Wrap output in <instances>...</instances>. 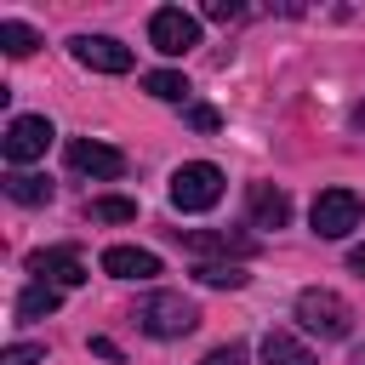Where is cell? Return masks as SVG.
Returning <instances> with one entry per match:
<instances>
[{
    "instance_id": "obj_1",
    "label": "cell",
    "mask_w": 365,
    "mask_h": 365,
    "mask_svg": "<svg viewBox=\"0 0 365 365\" xmlns=\"http://www.w3.org/2000/svg\"><path fill=\"white\" fill-rule=\"evenodd\" d=\"M131 319H137V331L171 342V336H188V331L200 325V308H194L188 297H177V291H154V297H143V302L131 308Z\"/></svg>"
},
{
    "instance_id": "obj_2",
    "label": "cell",
    "mask_w": 365,
    "mask_h": 365,
    "mask_svg": "<svg viewBox=\"0 0 365 365\" xmlns=\"http://www.w3.org/2000/svg\"><path fill=\"white\" fill-rule=\"evenodd\" d=\"M297 319H302V331H314L319 342H342V336L354 331V308H348L336 291H325V285H308V291L297 297Z\"/></svg>"
},
{
    "instance_id": "obj_3",
    "label": "cell",
    "mask_w": 365,
    "mask_h": 365,
    "mask_svg": "<svg viewBox=\"0 0 365 365\" xmlns=\"http://www.w3.org/2000/svg\"><path fill=\"white\" fill-rule=\"evenodd\" d=\"M222 200V171L211 160H188L171 171V205L177 211H211Z\"/></svg>"
},
{
    "instance_id": "obj_4",
    "label": "cell",
    "mask_w": 365,
    "mask_h": 365,
    "mask_svg": "<svg viewBox=\"0 0 365 365\" xmlns=\"http://www.w3.org/2000/svg\"><path fill=\"white\" fill-rule=\"evenodd\" d=\"M359 217H365V205H359L354 188H325V194L314 200V211H308V222H314L319 240H342V234H354Z\"/></svg>"
},
{
    "instance_id": "obj_5",
    "label": "cell",
    "mask_w": 365,
    "mask_h": 365,
    "mask_svg": "<svg viewBox=\"0 0 365 365\" xmlns=\"http://www.w3.org/2000/svg\"><path fill=\"white\" fill-rule=\"evenodd\" d=\"M46 148H51V120L46 114H17L11 125H6V137H0V154L23 171V165H34V160H46Z\"/></svg>"
},
{
    "instance_id": "obj_6",
    "label": "cell",
    "mask_w": 365,
    "mask_h": 365,
    "mask_svg": "<svg viewBox=\"0 0 365 365\" xmlns=\"http://www.w3.org/2000/svg\"><path fill=\"white\" fill-rule=\"evenodd\" d=\"M148 46L165 51V57L194 51V46H200V17H188L182 6H160V11L148 17Z\"/></svg>"
},
{
    "instance_id": "obj_7",
    "label": "cell",
    "mask_w": 365,
    "mask_h": 365,
    "mask_svg": "<svg viewBox=\"0 0 365 365\" xmlns=\"http://www.w3.org/2000/svg\"><path fill=\"white\" fill-rule=\"evenodd\" d=\"M177 245L194 257H251L257 234H245V228H177Z\"/></svg>"
},
{
    "instance_id": "obj_8",
    "label": "cell",
    "mask_w": 365,
    "mask_h": 365,
    "mask_svg": "<svg viewBox=\"0 0 365 365\" xmlns=\"http://www.w3.org/2000/svg\"><path fill=\"white\" fill-rule=\"evenodd\" d=\"M68 51H74V63L91 68V74H125V68H131V46H120L114 34H74Z\"/></svg>"
},
{
    "instance_id": "obj_9",
    "label": "cell",
    "mask_w": 365,
    "mask_h": 365,
    "mask_svg": "<svg viewBox=\"0 0 365 365\" xmlns=\"http://www.w3.org/2000/svg\"><path fill=\"white\" fill-rule=\"evenodd\" d=\"M29 274L40 279V285H80L86 279V262H80V251L74 245H51V251H34L29 257Z\"/></svg>"
},
{
    "instance_id": "obj_10",
    "label": "cell",
    "mask_w": 365,
    "mask_h": 365,
    "mask_svg": "<svg viewBox=\"0 0 365 365\" xmlns=\"http://www.w3.org/2000/svg\"><path fill=\"white\" fill-rule=\"evenodd\" d=\"M68 165L86 171V177H120L125 171V154L108 148V143H91V137H74L68 143Z\"/></svg>"
},
{
    "instance_id": "obj_11",
    "label": "cell",
    "mask_w": 365,
    "mask_h": 365,
    "mask_svg": "<svg viewBox=\"0 0 365 365\" xmlns=\"http://www.w3.org/2000/svg\"><path fill=\"white\" fill-rule=\"evenodd\" d=\"M245 205H251V228H285V217H291V200L274 182H251L245 188Z\"/></svg>"
},
{
    "instance_id": "obj_12",
    "label": "cell",
    "mask_w": 365,
    "mask_h": 365,
    "mask_svg": "<svg viewBox=\"0 0 365 365\" xmlns=\"http://www.w3.org/2000/svg\"><path fill=\"white\" fill-rule=\"evenodd\" d=\"M103 274H114V279H154L160 274V257L143 251V245H108L103 251Z\"/></svg>"
},
{
    "instance_id": "obj_13",
    "label": "cell",
    "mask_w": 365,
    "mask_h": 365,
    "mask_svg": "<svg viewBox=\"0 0 365 365\" xmlns=\"http://www.w3.org/2000/svg\"><path fill=\"white\" fill-rule=\"evenodd\" d=\"M262 365H314V354H308L291 331H268V336H262Z\"/></svg>"
},
{
    "instance_id": "obj_14",
    "label": "cell",
    "mask_w": 365,
    "mask_h": 365,
    "mask_svg": "<svg viewBox=\"0 0 365 365\" xmlns=\"http://www.w3.org/2000/svg\"><path fill=\"white\" fill-rule=\"evenodd\" d=\"M6 194H11L17 205H46V200H51V182H46L40 171H11V177H6Z\"/></svg>"
},
{
    "instance_id": "obj_15",
    "label": "cell",
    "mask_w": 365,
    "mask_h": 365,
    "mask_svg": "<svg viewBox=\"0 0 365 365\" xmlns=\"http://www.w3.org/2000/svg\"><path fill=\"white\" fill-rule=\"evenodd\" d=\"M57 302H63V291L57 285H29L23 297H17V319H46V314H57Z\"/></svg>"
},
{
    "instance_id": "obj_16",
    "label": "cell",
    "mask_w": 365,
    "mask_h": 365,
    "mask_svg": "<svg viewBox=\"0 0 365 365\" xmlns=\"http://www.w3.org/2000/svg\"><path fill=\"white\" fill-rule=\"evenodd\" d=\"M194 279H200V285H211V291H240L251 274H245L240 262H200V268H194Z\"/></svg>"
},
{
    "instance_id": "obj_17",
    "label": "cell",
    "mask_w": 365,
    "mask_h": 365,
    "mask_svg": "<svg viewBox=\"0 0 365 365\" xmlns=\"http://www.w3.org/2000/svg\"><path fill=\"white\" fill-rule=\"evenodd\" d=\"M143 91L160 97V103H182V97H188V80H182L177 68H154V74H143Z\"/></svg>"
},
{
    "instance_id": "obj_18",
    "label": "cell",
    "mask_w": 365,
    "mask_h": 365,
    "mask_svg": "<svg viewBox=\"0 0 365 365\" xmlns=\"http://www.w3.org/2000/svg\"><path fill=\"white\" fill-rule=\"evenodd\" d=\"M0 46H6V57H29L40 46V34L29 23H17V17H0Z\"/></svg>"
},
{
    "instance_id": "obj_19",
    "label": "cell",
    "mask_w": 365,
    "mask_h": 365,
    "mask_svg": "<svg viewBox=\"0 0 365 365\" xmlns=\"http://www.w3.org/2000/svg\"><path fill=\"white\" fill-rule=\"evenodd\" d=\"M86 217H91V222H131V217H137V200H120V194H97V200L86 205Z\"/></svg>"
},
{
    "instance_id": "obj_20",
    "label": "cell",
    "mask_w": 365,
    "mask_h": 365,
    "mask_svg": "<svg viewBox=\"0 0 365 365\" xmlns=\"http://www.w3.org/2000/svg\"><path fill=\"white\" fill-rule=\"evenodd\" d=\"M40 359H46V342H11L0 354V365H40Z\"/></svg>"
},
{
    "instance_id": "obj_21",
    "label": "cell",
    "mask_w": 365,
    "mask_h": 365,
    "mask_svg": "<svg viewBox=\"0 0 365 365\" xmlns=\"http://www.w3.org/2000/svg\"><path fill=\"white\" fill-rule=\"evenodd\" d=\"M200 365H245V348H234V342H228V348H211Z\"/></svg>"
},
{
    "instance_id": "obj_22",
    "label": "cell",
    "mask_w": 365,
    "mask_h": 365,
    "mask_svg": "<svg viewBox=\"0 0 365 365\" xmlns=\"http://www.w3.org/2000/svg\"><path fill=\"white\" fill-rule=\"evenodd\" d=\"M205 17H211V23H234L240 6H234V0H205Z\"/></svg>"
},
{
    "instance_id": "obj_23",
    "label": "cell",
    "mask_w": 365,
    "mask_h": 365,
    "mask_svg": "<svg viewBox=\"0 0 365 365\" xmlns=\"http://www.w3.org/2000/svg\"><path fill=\"white\" fill-rule=\"evenodd\" d=\"M188 125H194V131H217V108H205V103L188 108Z\"/></svg>"
},
{
    "instance_id": "obj_24",
    "label": "cell",
    "mask_w": 365,
    "mask_h": 365,
    "mask_svg": "<svg viewBox=\"0 0 365 365\" xmlns=\"http://www.w3.org/2000/svg\"><path fill=\"white\" fill-rule=\"evenodd\" d=\"M91 354H103V359H120V348H114L108 336H91Z\"/></svg>"
},
{
    "instance_id": "obj_25",
    "label": "cell",
    "mask_w": 365,
    "mask_h": 365,
    "mask_svg": "<svg viewBox=\"0 0 365 365\" xmlns=\"http://www.w3.org/2000/svg\"><path fill=\"white\" fill-rule=\"evenodd\" d=\"M348 268H354V274H365V245H354V251H348Z\"/></svg>"
},
{
    "instance_id": "obj_26",
    "label": "cell",
    "mask_w": 365,
    "mask_h": 365,
    "mask_svg": "<svg viewBox=\"0 0 365 365\" xmlns=\"http://www.w3.org/2000/svg\"><path fill=\"white\" fill-rule=\"evenodd\" d=\"M354 125H359V131H365V103H359V108H354Z\"/></svg>"
},
{
    "instance_id": "obj_27",
    "label": "cell",
    "mask_w": 365,
    "mask_h": 365,
    "mask_svg": "<svg viewBox=\"0 0 365 365\" xmlns=\"http://www.w3.org/2000/svg\"><path fill=\"white\" fill-rule=\"evenodd\" d=\"M354 365H365V348H359V354H354Z\"/></svg>"
}]
</instances>
